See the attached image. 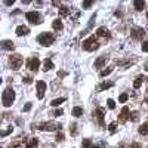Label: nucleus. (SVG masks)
Listing matches in <instances>:
<instances>
[{"instance_id": "nucleus-6", "label": "nucleus", "mask_w": 148, "mask_h": 148, "mask_svg": "<svg viewBox=\"0 0 148 148\" xmlns=\"http://www.w3.org/2000/svg\"><path fill=\"white\" fill-rule=\"evenodd\" d=\"M25 18H27V21H30V24H34V25L41 24V15H40L39 12H36V10L27 12V14H25Z\"/></svg>"}, {"instance_id": "nucleus-28", "label": "nucleus", "mask_w": 148, "mask_h": 148, "mask_svg": "<svg viewBox=\"0 0 148 148\" xmlns=\"http://www.w3.org/2000/svg\"><path fill=\"white\" fill-rule=\"evenodd\" d=\"M70 133H71L73 136L77 135V124H76V123H71V124H70Z\"/></svg>"}, {"instance_id": "nucleus-45", "label": "nucleus", "mask_w": 148, "mask_h": 148, "mask_svg": "<svg viewBox=\"0 0 148 148\" xmlns=\"http://www.w3.org/2000/svg\"><path fill=\"white\" fill-rule=\"evenodd\" d=\"M52 5H54V6H61V2H58V0H54V2H52Z\"/></svg>"}, {"instance_id": "nucleus-10", "label": "nucleus", "mask_w": 148, "mask_h": 148, "mask_svg": "<svg viewBox=\"0 0 148 148\" xmlns=\"http://www.w3.org/2000/svg\"><path fill=\"white\" fill-rule=\"evenodd\" d=\"M130 117V111H129V107H123L120 114H119V122L120 123H126Z\"/></svg>"}, {"instance_id": "nucleus-47", "label": "nucleus", "mask_w": 148, "mask_h": 148, "mask_svg": "<svg viewBox=\"0 0 148 148\" xmlns=\"http://www.w3.org/2000/svg\"><path fill=\"white\" fill-rule=\"evenodd\" d=\"M144 67H145V71H148V62H145V65H144Z\"/></svg>"}, {"instance_id": "nucleus-39", "label": "nucleus", "mask_w": 148, "mask_h": 148, "mask_svg": "<svg viewBox=\"0 0 148 148\" xmlns=\"http://www.w3.org/2000/svg\"><path fill=\"white\" fill-rule=\"evenodd\" d=\"M141 48H142V52H148V41H144Z\"/></svg>"}, {"instance_id": "nucleus-38", "label": "nucleus", "mask_w": 148, "mask_h": 148, "mask_svg": "<svg viewBox=\"0 0 148 148\" xmlns=\"http://www.w3.org/2000/svg\"><path fill=\"white\" fill-rule=\"evenodd\" d=\"M62 114H64V111H62L61 108H59V110H56V111H54V115H55V117H61Z\"/></svg>"}, {"instance_id": "nucleus-42", "label": "nucleus", "mask_w": 148, "mask_h": 148, "mask_svg": "<svg viewBox=\"0 0 148 148\" xmlns=\"http://www.w3.org/2000/svg\"><path fill=\"white\" fill-rule=\"evenodd\" d=\"M147 84H148V79H147ZM145 102L148 104V88H147V90H145Z\"/></svg>"}, {"instance_id": "nucleus-22", "label": "nucleus", "mask_w": 148, "mask_h": 148, "mask_svg": "<svg viewBox=\"0 0 148 148\" xmlns=\"http://www.w3.org/2000/svg\"><path fill=\"white\" fill-rule=\"evenodd\" d=\"M52 68H54V62H52L50 59H45V62H43V71H50Z\"/></svg>"}, {"instance_id": "nucleus-7", "label": "nucleus", "mask_w": 148, "mask_h": 148, "mask_svg": "<svg viewBox=\"0 0 148 148\" xmlns=\"http://www.w3.org/2000/svg\"><path fill=\"white\" fill-rule=\"evenodd\" d=\"M104 115H105V110L102 107H98L96 110H95V113H93V119L98 122V124L101 126V128H105V124H104Z\"/></svg>"}, {"instance_id": "nucleus-5", "label": "nucleus", "mask_w": 148, "mask_h": 148, "mask_svg": "<svg viewBox=\"0 0 148 148\" xmlns=\"http://www.w3.org/2000/svg\"><path fill=\"white\" fill-rule=\"evenodd\" d=\"M39 130H43V132H54V130H59L61 132V124H56L54 122H48V123H41L39 124Z\"/></svg>"}, {"instance_id": "nucleus-19", "label": "nucleus", "mask_w": 148, "mask_h": 148, "mask_svg": "<svg viewBox=\"0 0 148 148\" xmlns=\"http://www.w3.org/2000/svg\"><path fill=\"white\" fill-rule=\"evenodd\" d=\"M52 28H54L55 31H61L62 28H64V24H62L61 19H55L54 22H52Z\"/></svg>"}, {"instance_id": "nucleus-24", "label": "nucleus", "mask_w": 148, "mask_h": 148, "mask_svg": "<svg viewBox=\"0 0 148 148\" xmlns=\"http://www.w3.org/2000/svg\"><path fill=\"white\" fill-rule=\"evenodd\" d=\"M138 132H139V135H148V123H144V124H141L139 126V129H138Z\"/></svg>"}, {"instance_id": "nucleus-12", "label": "nucleus", "mask_w": 148, "mask_h": 148, "mask_svg": "<svg viewBox=\"0 0 148 148\" xmlns=\"http://www.w3.org/2000/svg\"><path fill=\"white\" fill-rule=\"evenodd\" d=\"M107 61H108V55H102V56H99L96 61H95V68H102L105 64H107Z\"/></svg>"}, {"instance_id": "nucleus-34", "label": "nucleus", "mask_w": 148, "mask_h": 148, "mask_svg": "<svg viewBox=\"0 0 148 148\" xmlns=\"http://www.w3.org/2000/svg\"><path fill=\"white\" fill-rule=\"evenodd\" d=\"M12 130H14V128H12V126H9V129H6V130H3V132H2V138L7 136L9 133H12Z\"/></svg>"}, {"instance_id": "nucleus-49", "label": "nucleus", "mask_w": 148, "mask_h": 148, "mask_svg": "<svg viewBox=\"0 0 148 148\" xmlns=\"http://www.w3.org/2000/svg\"><path fill=\"white\" fill-rule=\"evenodd\" d=\"M147 18H148V12H147Z\"/></svg>"}, {"instance_id": "nucleus-9", "label": "nucleus", "mask_w": 148, "mask_h": 148, "mask_svg": "<svg viewBox=\"0 0 148 148\" xmlns=\"http://www.w3.org/2000/svg\"><path fill=\"white\" fill-rule=\"evenodd\" d=\"M36 88H37V98L43 99L45 98V92H46V83L43 80H40V81H37Z\"/></svg>"}, {"instance_id": "nucleus-37", "label": "nucleus", "mask_w": 148, "mask_h": 148, "mask_svg": "<svg viewBox=\"0 0 148 148\" xmlns=\"http://www.w3.org/2000/svg\"><path fill=\"white\" fill-rule=\"evenodd\" d=\"M56 141H58V142H62V141H64V133H62V132H58V135H56Z\"/></svg>"}, {"instance_id": "nucleus-14", "label": "nucleus", "mask_w": 148, "mask_h": 148, "mask_svg": "<svg viewBox=\"0 0 148 148\" xmlns=\"http://www.w3.org/2000/svg\"><path fill=\"white\" fill-rule=\"evenodd\" d=\"M96 36H99V37H104V39H110L111 37V34H110V31L105 28V27H99L98 30H96Z\"/></svg>"}, {"instance_id": "nucleus-13", "label": "nucleus", "mask_w": 148, "mask_h": 148, "mask_svg": "<svg viewBox=\"0 0 148 148\" xmlns=\"http://www.w3.org/2000/svg\"><path fill=\"white\" fill-rule=\"evenodd\" d=\"M15 33H16V36H27L28 33H30V28L27 27V25H18L16 27V30H15Z\"/></svg>"}, {"instance_id": "nucleus-23", "label": "nucleus", "mask_w": 148, "mask_h": 148, "mask_svg": "<svg viewBox=\"0 0 148 148\" xmlns=\"http://www.w3.org/2000/svg\"><path fill=\"white\" fill-rule=\"evenodd\" d=\"M71 114L74 115V117H81V115H83V108L81 107H74Z\"/></svg>"}, {"instance_id": "nucleus-1", "label": "nucleus", "mask_w": 148, "mask_h": 148, "mask_svg": "<svg viewBox=\"0 0 148 148\" xmlns=\"http://www.w3.org/2000/svg\"><path fill=\"white\" fill-rule=\"evenodd\" d=\"M15 101V90L12 88H6L3 95H2V104H3V107L9 108V107H12V104Z\"/></svg>"}, {"instance_id": "nucleus-27", "label": "nucleus", "mask_w": 148, "mask_h": 148, "mask_svg": "<svg viewBox=\"0 0 148 148\" xmlns=\"http://www.w3.org/2000/svg\"><path fill=\"white\" fill-rule=\"evenodd\" d=\"M92 147H93V144H92L90 139H83V142H81V148H92Z\"/></svg>"}, {"instance_id": "nucleus-36", "label": "nucleus", "mask_w": 148, "mask_h": 148, "mask_svg": "<svg viewBox=\"0 0 148 148\" xmlns=\"http://www.w3.org/2000/svg\"><path fill=\"white\" fill-rule=\"evenodd\" d=\"M31 107H33V105H31V102H27L24 107H22V113H28V111L31 110Z\"/></svg>"}, {"instance_id": "nucleus-40", "label": "nucleus", "mask_w": 148, "mask_h": 148, "mask_svg": "<svg viewBox=\"0 0 148 148\" xmlns=\"http://www.w3.org/2000/svg\"><path fill=\"white\" fill-rule=\"evenodd\" d=\"M129 148H142V147H141V144H138V142H133Z\"/></svg>"}, {"instance_id": "nucleus-29", "label": "nucleus", "mask_w": 148, "mask_h": 148, "mask_svg": "<svg viewBox=\"0 0 148 148\" xmlns=\"http://www.w3.org/2000/svg\"><path fill=\"white\" fill-rule=\"evenodd\" d=\"M130 122H138L139 120V113L138 111H133V113H130Z\"/></svg>"}, {"instance_id": "nucleus-31", "label": "nucleus", "mask_w": 148, "mask_h": 148, "mask_svg": "<svg viewBox=\"0 0 148 148\" xmlns=\"http://www.w3.org/2000/svg\"><path fill=\"white\" fill-rule=\"evenodd\" d=\"M108 130H110V133H111V135H114L115 132H117V124H115V123H110Z\"/></svg>"}, {"instance_id": "nucleus-17", "label": "nucleus", "mask_w": 148, "mask_h": 148, "mask_svg": "<svg viewBox=\"0 0 148 148\" xmlns=\"http://www.w3.org/2000/svg\"><path fill=\"white\" fill-rule=\"evenodd\" d=\"M37 145H39V139L37 138H30L25 142V148H37Z\"/></svg>"}, {"instance_id": "nucleus-18", "label": "nucleus", "mask_w": 148, "mask_h": 148, "mask_svg": "<svg viewBox=\"0 0 148 148\" xmlns=\"http://www.w3.org/2000/svg\"><path fill=\"white\" fill-rule=\"evenodd\" d=\"M113 86H114L113 81H104V83H101L99 86L96 88V90H99V92H101V90H107V89H110V88H113Z\"/></svg>"}, {"instance_id": "nucleus-48", "label": "nucleus", "mask_w": 148, "mask_h": 148, "mask_svg": "<svg viewBox=\"0 0 148 148\" xmlns=\"http://www.w3.org/2000/svg\"><path fill=\"white\" fill-rule=\"evenodd\" d=\"M92 148H101V147H99V145H93Z\"/></svg>"}, {"instance_id": "nucleus-25", "label": "nucleus", "mask_w": 148, "mask_h": 148, "mask_svg": "<svg viewBox=\"0 0 148 148\" xmlns=\"http://www.w3.org/2000/svg\"><path fill=\"white\" fill-rule=\"evenodd\" d=\"M133 6H135L136 10H142L144 6H145V2H142V0H136V2L133 3Z\"/></svg>"}, {"instance_id": "nucleus-26", "label": "nucleus", "mask_w": 148, "mask_h": 148, "mask_svg": "<svg viewBox=\"0 0 148 148\" xmlns=\"http://www.w3.org/2000/svg\"><path fill=\"white\" fill-rule=\"evenodd\" d=\"M62 102H65V98H56V99H54L50 102V105H54V107H59Z\"/></svg>"}, {"instance_id": "nucleus-15", "label": "nucleus", "mask_w": 148, "mask_h": 148, "mask_svg": "<svg viewBox=\"0 0 148 148\" xmlns=\"http://www.w3.org/2000/svg\"><path fill=\"white\" fill-rule=\"evenodd\" d=\"M2 49L5 50H14L15 49V43L12 40H3L2 41Z\"/></svg>"}, {"instance_id": "nucleus-32", "label": "nucleus", "mask_w": 148, "mask_h": 148, "mask_svg": "<svg viewBox=\"0 0 148 148\" xmlns=\"http://www.w3.org/2000/svg\"><path fill=\"white\" fill-rule=\"evenodd\" d=\"M128 99H129V95H128V93H122L120 96H119V102H122V104L126 102Z\"/></svg>"}, {"instance_id": "nucleus-16", "label": "nucleus", "mask_w": 148, "mask_h": 148, "mask_svg": "<svg viewBox=\"0 0 148 148\" xmlns=\"http://www.w3.org/2000/svg\"><path fill=\"white\" fill-rule=\"evenodd\" d=\"M115 62H117V65H120L123 68H128V67H130V65L135 64V61H130V59H117Z\"/></svg>"}, {"instance_id": "nucleus-8", "label": "nucleus", "mask_w": 148, "mask_h": 148, "mask_svg": "<svg viewBox=\"0 0 148 148\" xmlns=\"http://www.w3.org/2000/svg\"><path fill=\"white\" fill-rule=\"evenodd\" d=\"M39 67H40V61H39L37 56H33V58H30V59L27 61V68H28L30 71L36 73V71L39 70Z\"/></svg>"}, {"instance_id": "nucleus-20", "label": "nucleus", "mask_w": 148, "mask_h": 148, "mask_svg": "<svg viewBox=\"0 0 148 148\" xmlns=\"http://www.w3.org/2000/svg\"><path fill=\"white\" fill-rule=\"evenodd\" d=\"M70 12H71V7H68V6H61V7H59V16H61V18L68 16Z\"/></svg>"}, {"instance_id": "nucleus-35", "label": "nucleus", "mask_w": 148, "mask_h": 148, "mask_svg": "<svg viewBox=\"0 0 148 148\" xmlns=\"http://www.w3.org/2000/svg\"><path fill=\"white\" fill-rule=\"evenodd\" d=\"M92 5H93L92 0H86V2H83V5H81V6H83V9H89Z\"/></svg>"}, {"instance_id": "nucleus-46", "label": "nucleus", "mask_w": 148, "mask_h": 148, "mask_svg": "<svg viewBox=\"0 0 148 148\" xmlns=\"http://www.w3.org/2000/svg\"><path fill=\"white\" fill-rule=\"evenodd\" d=\"M115 16L120 18V16H122V10H115Z\"/></svg>"}, {"instance_id": "nucleus-3", "label": "nucleus", "mask_w": 148, "mask_h": 148, "mask_svg": "<svg viewBox=\"0 0 148 148\" xmlns=\"http://www.w3.org/2000/svg\"><path fill=\"white\" fill-rule=\"evenodd\" d=\"M83 49L84 50H88V52H93V50H96L99 48V43L96 41V39H95V36H90L89 39H86L83 41Z\"/></svg>"}, {"instance_id": "nucleus-21", "label": "nucleus", "mask_w": 148, "mask_h": 148, "mask_svg": "<svg viewBox=\"0 0 148 148\" xmlns=\"http://www.w3.org/2000/svg\"><path fill=\"white\" fill-rule=\"evenodd\" d=\"M144 80H147V79H145L144 76H138V77L135 79V81H133V88H135V89H139Z\"/></svg>"}, {"instance_id": "nucleus-30", "label": "nucleus", "mask_w": 148, "mask_h": 148, "mask_svg": "<svg viewBox=\"0 0 148 148\" xmlns=\"http://www.w3.org/2000/svg\"><path fill=\"white\" fill-rule=\"evenodd\" d=\"M111 73H113V68H111V67H108V68L102 70V71L99 73V76H101V77H105V76H108V74H111Z\"/></svg>"}, {"instance_id": "nucleus-41", "label": "nucleus", "mask_w": 148, "mask_h": 148, "mask_svg": "<svg viewBox=\"0 0 148 148\" xmlns=\"http://www.w3.org/2000/svg\"><path fill=\"white\" fill-rule=\"evenodd\" d=\"M24 83H27V84L33 83V79H31V77H24Z\"/></svg>"}, {"instance_id": "nucleus-33", "label": "nucleus", "mask_w": 148, "mask_h": 148, "mask_svg": "<svg viewBox=\"0 0 148 148\" xmlns=\"http://www.w3.org/2000/svg\"><path fill=\"white\" fill-rule=\"evenodd\" d=\"M107 107H108L110 110H114V108H115V102H114L113 99H107Z\"/></svg>"}, {"instance_id": "nucleus-43", "label": "nucleus", "mask_w": 148, "mask_h": 148, "mask_svg": "<svg viewBox=\"0 0 148 148\" xmlns=\"http://www.w3.org/2000/svg\"><path fill=\"white\" fill-rule=\"evenodd\" d=\"M65 76H67L65 71H59V73H58V77H65Z\"/></svg>"}, {"instance_id": "nucleus-2", "label": "nucleus", "mask_w": 148, "mask_h": 148, "mask_svg": "<svg viewBox=\"0 0 148 148\" xmlns=\"http://www.w3.org/2000/svg\"><path fill=\"white\" fill-rule=\"evenodd\" d=\"M37 41H39V45H41V46H52V45H54V41H55V36L52 33H41L37 37Z\"/></svg>"}, {"instance_id": "nucleus-11", "label": "nucleus", "mask_w": 148, "mask_h": 148, "mask_svg": "<svg viewBox=\"0 0 148 148\" xmlns=\"http://www.w3.org/2000/svg\"><path fill=\"white\" fill-rule=\"evenodd\" d=\"M130 36L135 40H142L145 37V31H144V28H133L130 31Z\"/></svg>"}, {"instance_id": "nucleus-4", "label": "nucleus", "mask_w": 148, "mask_h": 148, "mask_svg": "<svg viewBox=\"0 0 148 148\" xmlns=\"http://www.w3.org/2000/svg\"><path fill=\"white\" fill-rule=\"evenodd\" d=\"M22 62H24V58L21 56V55H18V54H15V55H10V56H9V65H10V68L15 70V71L21 68V65H22Z\"/></svg>"}, {"instance_id": "nucleus-44", "label": "nucleus", "mask_w": 148, "mask_h": 148, "mask_svg": "<svg viewBox=\"0 0 148 148\" xmlns=\"http://www.w3.org/2000/svg\"><path fill=\"white\" fill-rule=\"evenodd\" d=\"M15 2V0H5V5H7V6H10V5H12Z\"/></svg>"}]
</instances>
